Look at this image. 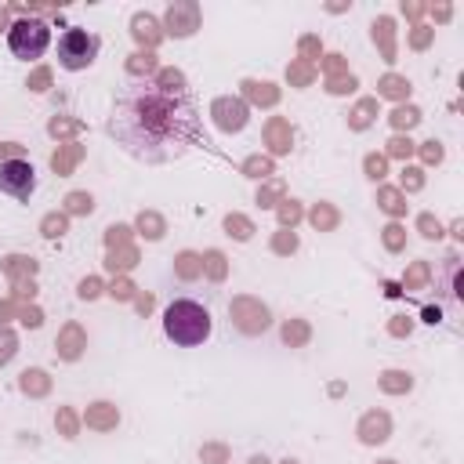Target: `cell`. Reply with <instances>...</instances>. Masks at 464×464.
I'll return each mask as SVG.
<instances>
[{"label":"cell","instance_id":"cell-5","mask_svg":"<svg viewBox=\"0 0 464 464\" xmlns=\"http://www.w3.org/2000/svg\"><path fill=\"white\" fill-rule=\"evenodd\" d=\"M36 188V170L25 160H7L0 163V192L11 199H29Z\"/></svg>","mask_w":464,"mask_h":464},{"label":"cell","instance_id":"cell-3","mask_svg":"<svg viewBox=\"0 0 464 464\" xmlns=\"http://www.w3.org/2000/svg\"><path fill=\"white\" fill-rule=\"evenodd\" d=\"M47 44H51V25H47L44 18H18V22L7 29V47H11V54L22 58V62L40 58V54L47 51Z\"/></svg>","mask_w":464,"mask_h":464},{"label":"cell","instance_id":"cell-4","mask_svg":"<svg viewBox=\"0 0 464 464\" xmlns=\"http://www.w3.org/2000/svg\"><path fill=\"white\" fill-rule=\"evenodd\" d=\"M98 47H102V40H98L94 33L72 25V29H65V33L58 36V65H62L65 72H80V69L94 65Z\"/></svg>","mask_w":464,"mask_h":464},{"label":"cell","instance_id":"cell-2","mask_svg":"<svg viewBox=\"0 0 464 464\" xmlns=\"http://www.w3.org/2000/svg\"><path fill=\"white\" fill-rule=\"evenodd\" d=\"M210 330H214V319H210L207 304H199V301L178 297V301H170V304L163 308V334H167L174 344H181V348L203 344V341L210 337Z\"/></svg>","mask_w":464,"mask_h":464},{"label":"cell","instance_id":"cell-1","mask_svg":"<svg viewBox=\"0 0 464 464\" xmlns=\"http://www.w3.org/2000/svg\"><path fill=\"white\" fill-rule=\"evenodd\" d=\"M109 134L141 163H174L199 145V105L181 76H134L112 102Z\"/></svg>","mask_w":464,"mask_h":464}]
</instances>
